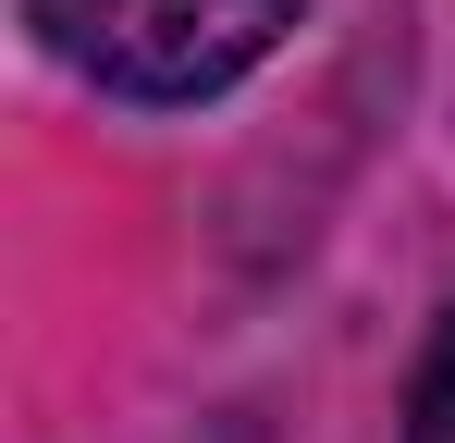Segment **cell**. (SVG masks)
<instances>
[{
	"instance_id": "obj_2",
	"label": "cell",
	"mask_w": 455,
	"mask_h": 443,
	"mask_svg": "<svg viewBox=\"0 0 455 443\" xmlns=\"http://www.w3.org/2000/svg\"><path fill=\"white\" fill-rule=\"evenodd\" d=\"M406 443H455V308H443V333H431V358H419V394H406Z\"/></svg>"
},
{
	"instance_id": "obj_1",
	"label": "cell",
	"mask_w": 455,
	"mask_h": 443,
	"mask_svg": "<svg viewBox=\"0 0 455 443\" xmlns=\"http://www.w3.org/2000/svg\"><path fill=\"white\" fill-rule=\"evenodd\" d=\"M307 0H25L37 50L136 111H197L296 37Z\"/></svg>"
}]
</instances>
